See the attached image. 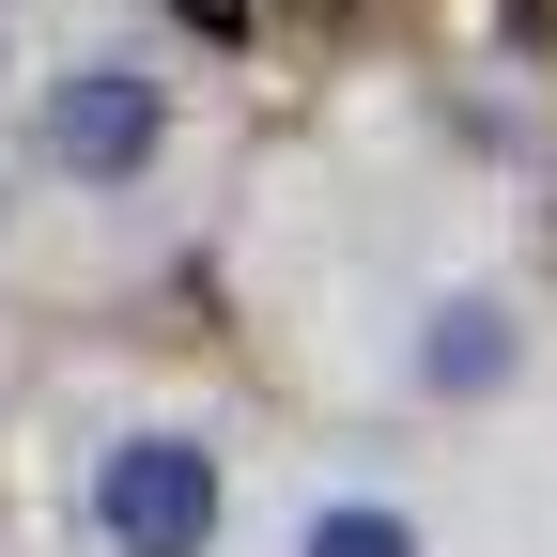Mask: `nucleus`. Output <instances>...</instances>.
I'll return each instance as SVG.
<instances>
[{
    "mask_svg": "<svg viewBox=\"0 0 557 557\" xmlns=\"http://www.w3.org/2000/svg\"><path fill=\"white\" fill-rule=\"evenodd\" d=\"M94 542L109 557H218V449L139 418V434L94 449Z\"/></svg>",
    "mask_w": 557,
    "mask_h": 557,
    "instance_id": "f257e3e1",
    "label": "nucleus"
},
{
    "mask_svg": "<svg viewBox=\"0 0 557 557\" xmlns=\"http://www.w3.org/2000/svg\"><path fill=\"white\" fill-rule=\"evenodd\" d=\"M156 156H171V94L139 78L124 47H94V62L47 78V171L62 186H139Z\"/></svg>",
    "mask_w": 557,
    "mask_h": 557,
    "instance_id": "f03ea898",
    "label": "nucleus"
},
{
    "mask_svg": "<svg viewBox=\"0 0 557 557\" xmlns=\"http://www.w3.org/2000/svg\"><path fill=\"white\" fill-rule=\"evenodd\" d=\"M403 372H418V403H496V387L527 372L511 295H434V310L403 325Z\"/></svg>",
    "mask_w": 557,
    "mask_h": 557,
    "instance_id": "7ed1b4c3",
    "label": "nucleus"
},
{
    "mask_svg": "<svg viewBox=\"0 0 557 557\" xmlns=\"http://www.w3.org/2000/svg\"><path fill=\"white\" fill-rule=\"evenodd\" d=\"M295 557H434V542H418L387 496H325V511L295 527Z\"/></svg>",
    "mask_w": 557,
    "mask_h": 557,
    "instance_id": "20e7f679",
    "label": "nucleus"
},
{
    "mask_svg": "<svg viewBox=\"0 0 557 557\" xmlns=\"http://www.w3.org/2000/svg\"><path fill=\"white\" fill-rule=\"evenodd\" d=\"M171 16H186V32H218V47H233V32L263 16V0H171Z\"/></svg>",
    "mask_w": 557,
    "mask_h": 557,
    "instance_id": "39448f33",
    "label": "nucleus"
}]
</instances>
